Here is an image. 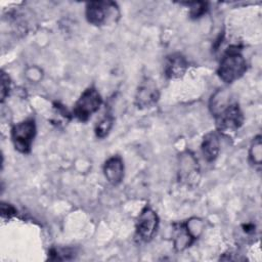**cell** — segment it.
<instances>
[{"label": "cell", "mask_w": 262, "mask_h": 262, "mask_svg": "<svg viewBox=\"0 0 262 262\" xmlns=\"http://www.w3.org/2000/svg\"><path fill=\"white\" fill-rule=\"evenodd\" d=\"M220 150V141L219 136L216 132H210L204 136L202 142V152L206 161L212 162L214 161Z\"/></svg>", "instance_id": "10"}, {"label": "cell", "mask_w": 262, "mask_h": 262, "mask_svg": "<svg viewBox=\"0 0 262 262\" xmlns=\"http://www.w3.org/2000/svg\"><path fill=\"white\" fill-rule=\"evenodd\" d=\"M113 123H114V118L111 116V115H105L96 125L95 127V134L97 137L99 138H103L105 137L110 130L112 129V126H113Z\"/></svg>", "instance_id": "12"}, {"label": "cell", "mask_w": 262, "mask_h": 262, "mask_svg": "<svg viewBox=\"0 0 262 262\" xmlns=\"http://www.w3.org/2000/svg\"><path fill=\"white\" fill-rule=\"evenodd\" d=\"M247 71V61L237 46H230L223 54L219 68L218 76L225 83H232L238 80Z\"/></svg>", "instance_id": "2"}, {"label": "cell", "mask_w": 262, "mask_h": 262, "mask_svg": "<svg viewBox=\"0 0 262 262\" xmlns=\"http://www.w3.org/2000/svg\"><path fill=\"white\" fill-rule=\"evenodd\" d=\"M189 8V14L193 18H198L202 16L207 11V4L204 2H192L187 3Z\"/></svg>", "instance_id": "14"}, {"label": "cell", "mask_w": 262, "mask_h": 262, "mask_svg": "<svg viewBox=\"0 0 262 262\" xmlns=\"http://www.w3.org/2000/svg\"><path fill=\"white\" fill-rule=\"evenodd\" d=\"M159 224L157 213L149 207H145L136 221V235L140 241L148 242L155 235Z\"/></svg>", "instance_id": "6"}, {"label": "cell", "mask_w": 262, "mask_h": 262, "mask_svg": "<svg viewBox=\"0 0 262 262\" xmlns=\"http://www.w3.org/2000/svg\"><path fill=\"white\" fill-rule=\"evenodd\" d=\"M1 214H2L3 218L5 216H7L9 218V217H11L12 215L15 214V209L11 205H9V204H2V206H1Z\"/></svg>", "instance_id": "16"}, {"label": "cell", "mask_w": 262, "mask_h": 262, "mask_svg": "<svg viewBox=\"0 0 262 262\" xmlns=\"http://www.w3.org/2000/svg\"><path fill=\"white\" fill-rule=\"evenodd\" d=\"M103 172L106 180L113 184H119L124 178V163L121 157L114 156L110 158L103 166Z\"/></svg>", "instance_id": "9"}, {"label": "cell", "mask_w": 262, "mask_h": 262, "mask_svg": "<svg viewBox=\"0 0 262 262\" xmlns=\"http://www.w3.org/2000/svg\"><path fill=\"white\" fill-rule=\"evenodd\" d=\"M210 110L215 117L217 129L223 134L233 133L243 125L244 116L238 104L230 100L229 93L224 89L212 95Z\"/></svg>", "instance_id": "1"}, {"label": "cell", "mask_w": 262, "mask_h": 262, "mask_svg": "<svg viewBox=\"0 0 262 262\" xmlns=\"http://www.w3.org/2000/svg\"><path fill=\"white\" fill-rule=\"evenodd\" d=\"M36 135V124L33 119L23 121L14 125L11 129V140L15 149L21 154L31 150L34 137Z\"/></svg>", "instance_id": "4"}, {"label": "cell", "mask_w": 262, "mask_h": 262, "mask_svg": "<svg viewBox=\"0 0 262 262\" xmlns=\"http://www.w3.org/2000/svg\"><path fill=\"white\" fill-rule=\"evenodd\" d=\"M188 68L186 58L180 53H173L166 57L164 64L165 75L170 79L182 77Z\"/></svg>", "instance_id": "8"}, {"label": "cell", "mask_w": 262, "mask_h": 262, "mask_svg": "<svg viewBox=\"0 0 262 262\" xmlns=\"http://www.w3.org/2000/svg\"><path fill=\"white\" fill-rule=\"evenodd\" d=\"M250 160L255 165H261L262 161V143H261V137L257 136L251 145L250 148Z\"/></svg>", "instance_id": "13"}, {"label": "cell", "mask_w": 262, "mask_h": 262, "mask_svg": "<svg viewBox=\"0 0 262 262\" xmlns=\"http://www.w3.org/2000/svg\"><path fill=\"white\" fill-rule=\"evenodd\" d=\"M159 97L160 92L156 82L147 78L142 81L138 87L135 96V103L139 108L150 107L159 100Z\"/></svg>", "instance_id": "7"}, {"label": "cell", "mask_w": 262, "mask_h": 262, "mask_svg": "<svg viewBox=\"0 0 262 262\" xmlns=\"http://www.w3.org/2000/svg\"><path fill=\"white\" fill-rule=\"evenodd\" d=\"M9 89H10L9 78L4 72H2V75H1V101L2 102L4 101L6 96L8 95Z\"/></svg>", "instance_id": "15"}, {"label": "cell", "mask_w": 262, "mask_h": 262, "mask_svg": "<svg viewBox=\"0 0 262 262\" xmlns=\"http://www.w3.org/2000/svg\"><path fill=\"white\" fill-rule=\"evenodd\" d=\"M102 103V99L98 91L93 88H87L75 103L73 114L81 122H86L96 113Z\"/></svg>", "instance_id": "3"}, {"label": "cell", "mask_w": 262, "mask_h": 262, "mask_svg": "<svg viewBox=\"0 0 262 262\" xmlns=\"http://www.w3.org/2000/svg\"><path fill=\"white\" fill-rule=\"evenodd\" d=\"M179 166H180V169H179L180 177L186 180L188 177H190L191 175L198 172V161L194 159L192 155L188 152L182 155Z\"/></svg>", "instance_id": "11"}, {"label": "cell", "mask_w": 262, "mask_h": 262, "mask_svg": "<svg viewBox=\"0 0 262 262\" xmlns=\"http://www.w3.org/2000/svg\"><path fill=\"white\" fill-rule=\"evenodd\" d=\"M118 12L116 3L111 1H93L86 5V18L94 26L105 25Z\"/></svg>", "instance_id": "5"}]
</instances>
